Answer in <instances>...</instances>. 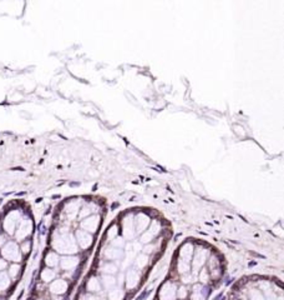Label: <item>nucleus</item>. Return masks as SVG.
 <instances>
[{
  "label": "nucleus",
  "instance_id": "nucleus-1",
  "mask_svg": "<svg viewBox=\"0 0 284 300\" xmlns=\"http://www.w3.org/2000/svg\"><path fill=\"white\" fill-rule=\"evenodd\" d=\"M148 294H150V290H148V291H146V293H142V294H141V295H140V296H138V298H137L136 300H142L143 298H146V296L148 295Z\"/></svg>",
  "mask_w": 284,
  "mask_h": 300
}]
</instances>
